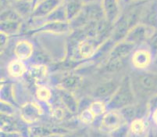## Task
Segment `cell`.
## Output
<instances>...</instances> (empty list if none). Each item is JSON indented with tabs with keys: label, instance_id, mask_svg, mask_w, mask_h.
<instances>
[{
	"label": "cell",
	"instance_id": "obj_17",
	"mask_svg": "<svg viewBox=\"0 0 157 137\" xmlns=\"http://www.w3.org/2000/svg\"><path fill=\"white\" fill-rule=\"evenodd\" d=\"M22 19L20 20H4L1 21L0 30L1 32L8 35H15L21 31L22 26Z\"/></svg>",
	"mask_w": 157,
	"mask_h": 137
},
{
	"label": "cell",
	"instance_id": "obj_5",
	"mask_svg": "<svg viewBox=\"0 0 157 137\" xmlns=\"http://www.w3.org/2000/svg\"><path fill=\"white\" fill-rule=\"evenodd\" d=\"M125 120L121 112L117 110H110L108 113L105 114L101 122V130L105 132H113L117 128L122 126Z\"/></svg>",
	"mask_w": 157,
	"mask_h": 137
},
{
	"label": "cell",
	"instance_id": "obj_9",
	"mask_svg": "<svg viewBox=\"0 0 157 137\" xmlns=\"http://www.w3.org/2000/svg\"><path fill=\"white\" fill-rule=\"evenodd\" d=\"M102 44L96 38H86L79 42L78 45V56L82 59L92 57Z\"/></svg>",
	"mask_w": 157,
	"mask_h": 137
},
{
	"label": "cell",
	"instance_id": "obj_21",
	"mask_svg": "<svg viewBox=\"0 0 157 137\" xmlns=\"http://www.w3.org/2000/svg\"><path fill=\"white\" fill-rule=\"evenodd\" d=\"M44 20H46L45 21H67V13H66L65 6L64 2L62 5L57 7L56 9L51 13L48 17L45 18Z\"/></svg>",
	"mask_w": 157,
	"mask_h": 137
},
{
	"label": "cell",
	"instance_id": "obj_15",
	"mask_svg": "<svg viewBox=\"0 0 157 137\" xmlns=\"http://www.w3.org/2000/svg\"><path fill=\"white\" fill-rule=\"evenodd\" d=\"M82 78L77 74H70L63 78L60 82L61 88L74 92L78 90L82 85Z\"/></svg>",
	"mask_w": 157,
	"mask_h": 137
},
{
	"label": "cell",
	"instance_id": "obj_37",
	"mask_svg": "<svg viewBox=\"0 0 157 137\" xmlns=\"http://www.w3.org/2000/svg\"><path fill=\"white\" fill-rule=\"evenodd\" d=\"M7 1H9V2H10L11 3H12V2H15V1H17V0H7Z\"/></svg>",
	"mask_w": 157,
	"mask_h": 137
},
{
	"label": "cell",
	"instance_id": "obj_27",
	"mask_svg": "<svg viewBox=\"0 0 157 137\" xmlns=\"http://www.w3.org/2000/svg\"><path fill=\"white\" fill-rule=\"evenodd\" d=\"M33 57L35 58L38 64H43L45 65L50 62V58L45 53L42 52V50H38L37 52L33 53Z\"/></svg>",
	"mask_w": 157,
	"mask_h": 137
},
{
	"label": "cell",
	"instance_id": "obj_3",
	"mask_svg": "<svg viewBox=\"0 0 157 137\" xmlns=\"http://www.w3.org/2000/svg\"><path fill=\"white\" fill-rule=\"evenodd\" d=\"M155 30V28L153 27L139 23L130 30L124 39L135 45L148 42V38H150Z\"/></svg>",
	"mask_w": 157,
	"mask_h": 137
},
{
	"label": "cell",
	"instance_id": "obj_29",
	"mask_svg": "<svg viewBox=\"0 0 157 137\" xmlns=\"http://www.w3.org/2000/svg\"><path fill=\"white\" fill-rule=\"evenodd\" d=\"M148 43L150 47V52L152 56H157V28H155V31L148 38Z\"/></svg>",
	"mask_w": 157,
	"mask_h": 137
},
{
	"label": "cell",
	"instance_id": "obj_31",
	"mask_svg": "<svg viewBox=\"0 0 157 137\" xmlns=\"http://www.w3.org/2000/svg\"><path fill=\"white\" fill-rule=\"evenodd\" d=\"M147 107H148V111H151V112H153L155 110L157 109V93L152 96V97L147 104Z\"/></svg>",
	"mask_w": 157,
	"mask_h": 137
},
{
	"label": "cell",
	"instance_id": "obj_2",
	"mask_svg": "<svg viewBox=\"0 0 157 137\" xmlns=\"http://www.w3.org/2000/svg\"><path fill=\"white\" fill-rule=\"evenodd\" d=\"M131 77V76H130ZM134 91L142 97L157 93V74L143 71L134 74L131 77Z\"/></svg>",
	"mask_w": 157,
	"mask_h": 137
},
{
	"label": "cell",
	"instance_id": "obj_22",
	"mask_svg": "<svg viewBox=\"0 0 157 137\" xmlns=\"http://www.w3.org/2000/svg\"><path fill=\"white\" fill-rule=\"evenodd\" d=\"M29 135L31 136H48L52 134V131L47 127L35 126L29 128Z\"/></svg>",
	"mask_w": 157,
	"mask_h": 137
},
{
	"label": "cell",
	"instance_id": "obj_14",
	"mask_svg": "<svg viewBox=\"0 0 157 137\" xmlns=\"http://www.w3.org/2000/svg\"><path fill=\"white\" fill-rule=\"evenodd\" d=\"M11 7L21 16L23 20L31 19V14L34 8V6L31 2L17 0L11 3Z\"/></svg>",
	"mask_w": 157,
	"mask_h": 137
},
{
	"label": "cell",
	"instance_id": "obj_38",
	"mask_svg": "<svg viewBox=\"0 0 157 137\" xmlns=\"http://www.w3.org/2000/svg\"><path fill=\"white\" fill-rule=\"evenodd\" d=\"M23 1H28V2H33V0H23ZM33 4V3H32Z\"/></svg>",
	"mask_w": 157,
	"mask_h": 137
},
{
	"label": "cell",
	"instance_id": "obj_26",
	"mask_svg": "<svg viewBox=\"0 0 157 137\" xmlns=\"http://www.w3.org/2000/svg\"><path fill=\"white\" fill-rule=\"evenodd\" d=\"M51 91L46 87H38L36 90V96L41 101H48L51 97Z\"/></svg>",
	"mask_w": 157,
	"mask_h": 137
},
{
	"label": "cell",
	"instance_id": "obj_11",
	"mask_svg": "<svg viewBox=\"0 0 157 137\" xmlns=\"http://www.w3.org/2000/svg\"><path fill=\"white\" fill-rule=\"evenodd\" d=\"M42 115V108L35 103L28 102L21 107V118L28 123H35L38 122Z\"/></svg>",
	"mask_w": 157,
	"mask_h": 137
},
{
	"label": "cell",
	"instance_id": "obj_4",
	"mask_svg": "<svg viewBox=\"0 0 157 137\" xmlns=\"http://www.w3.org/2000/svg\"><path fill=\"white\" fill-rule=\"evenodd\" d=\"M63 2V0H39L33 8L31 19H45Z\"/></svg>",
	"mask_w": 157,
	"mask_h": 137
},
{
	"label": "cell",
	"instance_id": "obj_35",
	"mask_svg": "<svg viewBox=\"0 0 157 137\" xmlns=\"http://www.w3.org/2000/svg\"><path fill=\"white\" fill-rule=\"evenodd\" d=\"M152 119H153L154 122L155 123V125H157V109L153 111V115H152Z\"/></svg>",
	"mask_w": 157,
	"mask_h": 137
},
{
	"label": "cell",
	"instance_id": "obj_34",
	"mask_svg": "<svg viewBox=\"0 0 157 137\" xmlns=\"http://www.w3.org/2000/svg\"><path fill=\"white\" fill-rule=\"evenodd\" d=\"M81 1L83 2L84 4L92 3V2H102V0H81Z\"/></svg>",
	"mask_w": 157,
	"mask_h": 137
},
{
	"label": "cell",
	"instance_id": "obj_28",
	"mask_svg": "<svg viewBox=\"0 0 157 137\" xmlns=\"http://www.w3.org/2000/svg\"><path fill=\"white\" fill-rule=\"evenodd\" d=\"M80 119L84 122V123L86 124H91L92 122H94V120L96 117L93 115V113L90 111L89 108H86V109H84L83 111H81V113L80 114Z\"/></svg>",
	"mask_w": 157,
	"mask_h": 137
},
{
	"label": "cell",
	"instance_id": "obj_33",
	"mask_svg": "<svg viewBox=\"0 0 157 137\" xmlns=\"http://www.w3.org/2000/svg\"><path fill=\"white\" fill-rule=\"evenodd\" d=\"M8 36H9V35H6V34L3 33V32H1V50H2V49H3V47L5 46L6 44L7 43Z\"/></svg>",
	"mask_w": 157,
	"mask_h": 137
},
{
	"label": "cell",
	"instance_id": "obj_12",
	"mask_svg": "<svg viewBox=\"0 0 157 137\" xmlns=\"http://www.w3.org/2000/svg\"><path fill=\"white\" fill-rule=\"evenodd\" d=\"M58 95L63 106L70 113L76 114L78 112L79 105L77 100L73 96L72 92L67 90L65 88H60L58 89Z\"/></svg>",
	"mask_w": 157,
	"mask_h": 137
},
{
	"label": "cell",
	"instance_id": "obj_36",
	"mask_svg": "<svg viewBox=\"0 0 157 137\" xmlns=\"http://www.w3.org/2000/svg\"><path fill=\"white\" fill-rule=\"evenodd\" d=\"M38 1H39V0H33V2H32V3H33V6H35V4L37 3V2H38Z\"/></svg>",
	"mask_w": 157,
	"mask_h": 137
},
{
	"label": "cell",
	"instance_id": "obj_6",
	"mask_svg": "<svg viewBox=\"0 0 157 137\" xmlns=\"http://www.w3.org/2000/svg\"><path fill=\"white\" fill-rule=\"evenodd\" d=\"M121 82L117 79H110L99 84L92 92L93 97L99 100L107 98L110 99L119 88Z\"/></svg>",
	"mask_w": 157,
	"mask_h": 137
},
{
	"label": "cell",
	"instance_id": "obj_25",
	"mask_svg": "<svg viewBox=\"0 0 157 137\" xmlns=\"http://www.w3.org/2000/svg\"><path fill=\"white\" fill-rule=\"evenodd\" d=\"M13 100V92L12 87L10 84H6L1 86V100L6 101L9 103L15 104Z\"/></svg>",
	"mask_w": 157,
	"mask_h": 137
},
{
	"label": "cell",
	"instance_id": "obj_39",
	"mask_svg": "<svg viewBox=\"0 0 157 137\" xmlns=\"http://www.w3.org/2000/svg\"><path fill=\"white\" fill-rule=\"evenodd\" d=\"M155 64H157V56H156V59H155Z\"/></svg>",
	"mask_w": 157,
	"mask_h": 137
},
{
	"label": "cell",
	"instance_id": "obj_24",
	"mask_svg": "<svg viewBox=\"0 0 157 137\" xmlns=\"http://www.w3.org/2000/svg\"><path fill=\"white\" fill-rule=\"evenodd\" d=\"M145 129V124L142 118H135L131 123V130L134 134L141 135Z\"/></svg>",
	"mask_w": 157,
	"mask_h": 137
},
{
	"label": "cell",
	"instance_id": "obj_20",
	"mask_svg": "<svg viewBox=\"0 0 157 137\" xmlns=\"http://www.w3.org/2000/svg\"><path fill=\"white\" fill-rule=\"evenodd\" d=\"M7 71H8V74L11 77L18 78V77L23 76V75L25 73L26 67L22 61H13L8 65Z\"/></svg>",
	"mask_w": 157,
	"mask_h": 137
},
{
	"label": "cell",
	"instance_id": "obj_30",
	"mask_svg": "<svg viewBox=\"0 0 157 137\" xmlns=\"http://www.w3.org/2000/svg\"><path fill=\"white\" fill-rule=\"evenodd\" d=\"M14 113V107L6 101L1 100V114L6 115H13Z\"/></svg>",
	"mask_w": 157,
	"mask_h": 137
},
{
	"label": "cell",
	"instance_id": "obj_13",
	"mask_svg": "<svg viewBox=\"0 0 157 137\" xmlns=\"http://www.w3.org/2000/svg\"><path fill=\"white\" fill-rule=\"evenodd\" d=\"M152 57V54L150 51L140 49L134 53L131 58V62L135 68L138 69H144L151 64Z\"/></svg>",
	"mask_w": 157,
	"mask_h": 137
},
{
	"label": "cell",
	"instance_id": "obj_19",
	"mask_svg": "<svg viewBox=\"0 0 157 137\" xmlns=\"http://www.w3.org/2000/svg\"><path fill=\"white\" fill-rule=\"evenodd\" d=\"M47 67L43 64L33 65L28 70V76L35 82H40L47 75Z\"/></svg>",
	"mask_w": 157,
	"mask_h": 137
},
{
	"label": "cell",
	"instance_id": "obj_18",
	"mask_svg": "<svg viewBox=\"0 0 157 137\" xmlns=\"http://www.w3.org/2000/svg\"><path fill=\"white\" fill-rule=\"evenodd\" d=\"M67 21L74 19L81 12L84 7V3L81 0H67L64 2Z\"/></svg>",
	"mask_w": 157,
	"mask_h": 137
},
{
	"label": "cell",
	"instance_id": "obj_7",
	"mask_svg": "<svg viewBox=\"0 0 157 137\" xmlns=\"http://www.w3.org/2000/svg\"><path fill=\"white\" fill-rule=\"evenodd\" d=\"M136 45L127 40L124 39L119 42H117L113 45L109 52L107 61L127 59L128 56L133 52Z\"/></svg>",
	"mask_w": 157,
	"mask_h": 137
},
{
	"label": "cell",
	"instance_id": "obj_1",
	"mask_svg": "<svg viewBox=\"0 0 157 137\" xmlns=\"http://www.w3.org/2000/svg\"><path fill=\"white\" fill-rule=\"evenodd\" d=\"M135 92L134 91L131 77L127 75L123 78L119 88L109 99L107 107L109 110H121L134 104Z\"/></svg>",
	"mask_w": 157,
	"mask_h": 137
},
{
	"label": "cell",
	"instance_id": "obj_10",
	"mask_svg": "<svg viewBox=\"0 0 157 137\" xmlns=\"http://www.w3.org/2000/svg\"><path fill=\"white\" fill-rule=\"evenodd\" d=\"M72 31L68 21H45L41 27L35 28L31 31L34 32H49L54 34H63Z\"/></svg>",
	"mask_w": 157,
	"mask_h": 137
},
{
	"label": "cell",
	"instance_id": "obj_32",
	"mask_svg": "<svg viewBox=\"0 0 157 137\" xmlns=\"http://www.w3.org/2000/svg\"><path fill=\"white\" fill-rule=\"evenodd\" d=\"M52 115L56 120H60L62 119L63 117V110H61L60 108H56V109L53 110V111H52Z\"/></svg>",
	"mask_w": 157,
	"mask_h": 137
},
{
	"label": "cell",
	"instance_id": "obj_23",
	"mask_svg": "<svg viewBox=\"0 0 157 137\" xmlns=\"http://www.w3.org/2000/svg\"><path fill=\"white\" fill-rule=\"evenodd\" d=\"M88 108L90 109V111L93 113V115L95 117H98L100 115H104V113L105 111V104L99 100L91 103L89 104V108Z\"/></svg>",
	"mask_w": 157,
	"mask_h": 137
},
{
	"label": "cell",
	"instance_id": "obj_16",
	"mask_svg": "<svg viewBox=\"0 0 157 137\" xmlns=\"http://www.w3.org/2000/svg\"><path fill=\"white\" fill-rule=\"evenodd\" d=\"M34 49L32 44L28 41L23 40L16 44L14 48V53L16 57L20 60H27L33 55Z\"/></svg>",
	"mask_w": 157,
	"mask_h": 137
},
{
	"label": "cell",
	"instance_id": "obj_8",
	"mask_svg": "<svg viewBox=\"0 0 157 137\" xmlns=\"http://www.w3.org/2000/svg\"><path fill=\"white\" fill-rule=\"evenodd\" d=\"M105 19L110 25H114L121 15L120 0H102Z\"/></svg>",
	"mask_w": 157,
	"mask_h": 137
}]
</instances>
